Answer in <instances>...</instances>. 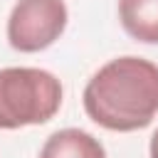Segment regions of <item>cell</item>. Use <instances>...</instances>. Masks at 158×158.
<instances>
[{"mask_svg":"<svg viewBox=\"0 0 158 158\" xmlns=\"http://www.w3.org/2000/svg\"><path fill=\"white\" fill-rule=\"evenodd\" d=\"M118 20L136 42L158 44V0H118Z\"/></svg>","mask_w":158,"mask_h":158,"instance_id":"obj_5","label":"cell"},{"mask_svg":"<svg viewBox=\"0 0 158 158\" xmlns=\"http://www.w3.org/2000/svg\"><path fill=\"white\" fill-rule=\"evenodd\" d=\"M62 106L59 79L37 67L0 69V128L40 126L54 118Z\"/></svg>","mask_w":158,"mask_h":158,"instance_id":"obj_2","label":"cell"},{"mask_svg":"<svg viewBox=\"0 0 158 158\" xmlns=\"http://www.w3.org/2000/svg\"><path fill=\"white\" fill-rule=\"evenodd\" d=\"M40 158H106V151L91 133L81 128H62L44 141Z\"/></svg>","mask_w":158,"mask_h":158,"instance_id":"obj_4","label":"cell"},{"mask_svg":"<svg viewBox=\"0 0 158 158\" xmlns=\"http://www.w3.org/2000/svg\"><path fill=\"white\" fill-rule=\"evenodd\" d=\"M81 101L101 128L118 133L146 128L158 114V64L133 54L111 59L86 81Z\"/></svg>","mask_w":158,"mask_h":158,"instance_id":"obj_1","label":"cell"},{"mask_svg":"<svg viewBox=\"0 0 158 158\" xmlns=\"http://www.w3.org/2000/svg\"><path fill=\"white\" fill-rule=\"evenodd\" d=\"M148 153H151V158H158V131L151 136V148H148Z\"/></svg>","mask_w":158,"mask_h":158,"instance_id":"obj_6","label":"cell"},{"mask_svg":"<svg viewBox=\"0 0 158 158\" xmlns=\"http://www.w3.org/2000/svg\"><path fill=\"white\" fill-rule=\"evenodd\" d=\"M67 20L64 0H17L7 17V42L17 52H42L62 37Z\"/></svg>","mask_w":158,"mask_h":158,"instance_id":"obj_3","label":"cell"}]
</instances>
